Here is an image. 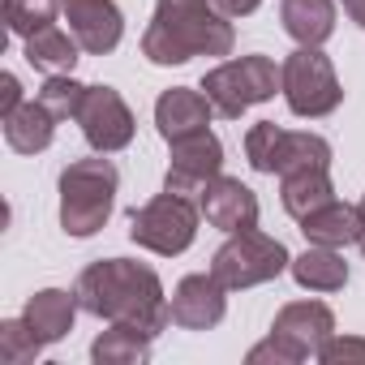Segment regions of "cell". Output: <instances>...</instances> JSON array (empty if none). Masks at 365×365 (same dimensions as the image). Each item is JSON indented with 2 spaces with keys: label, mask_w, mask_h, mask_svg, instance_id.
<instances>
[{
  "label": "cell",
  "mask_w": 365,
  "mask_h": 365,
  "mask_svg": "<svg viewBox=\"0 0 365 365\" xmlns=\"http://www.w3.org/2000/svg\"><path fill=\"white\" fill-rule=\"evenodd\" d=\"M78 305L95 318H108V322H133L150 335H163L172 327V305H168V292L159 284V275L146 267V262H133V258H99L91 262L78 284Z\"/></svg>",
  "instance_id": "1"
},
{
  "label": "cell",
  "mask_w": 365,
  "mask_h": 365,
  "mask_svg": "<svg viewBox=\"0 0 365 365\" xmlns=\"http://www.w3.org/2000/svg\"><path fill=\"white\" fill-rule=\"evenodd\" d=\"M232 18L211 0H155V18L142 35L150 65H185L194 56H232Z\"/></svg>",
  "instance_id": "2"
},
{
  "label": "cell",
  "mask_w": 365,
  "mask_h": 365,
  "mask_svg": "<svg viewBox=\"0 0 365 365\" xmlns=\"http://www.w3.org/2000/svg\"><path fill=\"white\" fill-rule=\"evenodd\" d=\"M116 185H120V172L112 159L103 155L73 159L61 172V228L78 241L95 237L116 207Z\"/></svg>",
  "instance_id": "3"
},
{
  "label": "cell",
  "mask_w": 365,
  "mask_h": 365,
  "mask_svg": "<svg viewBox=\"0 0 365 365\" xmlns=\"http://www.w3.org/2000/svg\"><path fill=\"white\" fill-rule=\"evenodd\" d=\"M202 91L215 103V116L241 120L254 103H267V99H275V91H284V69L262 52L237 56V61H224V65L207 69Z\"/></svg>",
  "instance_id": "4"
},
{
  "label": "cell",
  "mask_w": 365,
  "mask_h": 365,
  "mask_svg": "<svg viewBox=\"0 0 365 365\" xmlns=\"http://www.w3.org/2000/svg\"><path fill=\"white\" fill-rule=\"evenodd\" d=\"M288 267H292V254L284 250V241H275L258 228L228 232V241L211 258V275L228 292H245V288H258L267 279H279Z\"/></svg>",
  "instance_id": "5"
},
{
  "label": "cell",
  "mask_w": 365,
  "mask_h": 365,
  "mask_svg": "<svg viewBox=\"0 0 365 365\" xmlns=\"http://www.w3.org/2000/svg\"><path fill=\"white\" fill-rule=\"evenodd\" d=\"M198 220H202V207H194V198L163 190L129 215V241L159 254V258H176L194 245Z\"/></svg>",
  "instance_id": "6"
},
{
  "label": "cell",
  "mask_w": 365,
  "mask_h": 365,
  "mask_svg": "<svg viewBox=\"0 0 365 365\" xmlns=\"http://www.w3.org/2000/svg\"><path fill=\"white\" fill-rule=\"evenodd\" d=\"M245 159L254 172L288 176L301 168H331V142L309 129H279L275 120H258L245 133Z\"/></svg>",
  "instance_id": "7"
},
{
  "label": "cell",
  "mask_w": 365,
  "mask_h": 365,
  "mask_svg": "<svg viewBox=\"0 0 365 365\" xmlns=\"http://www.w3.org/2000/svg\"><path fill=\"white\" fill-rule=\"evenodd\" d=\"M284 99L292 108V116H305V120H318V116H331L339 103H344V86L335 78V65L331 56H322V48H297L292 56H284Z\"/></svg>",
  "instance_id": "8"
},
{
  "label": "cell",
  "mask_w": 365,
  "mask_h": 365,
  "mask_svg": "<svg viewBox=\"0 0 365 365\" xmlns=\"http://www.w3.org/2000/svg\"><path fill=\"white\" fill-rule=\"evenodd\" d=\"M73 120L82 125V138L91 142V150H99V155L125 150L133 142V129H138L129 103L112 86H86V99H82V108H78Z\"/></svg>",
  "instance_id": "9"
},
{
  "label": "cell",
  "mask_w": 365,
  "mask_h": 365,
  "mask_svg": "<svg viewBox=\"0 0 365 365\" xmlns=\"http://www.w3.org/2000/svg\"><path fill=\"white\" fill-rule=\"evenodd\" d=\"M172 146V163H168V176H163V190L172 194H202L211 180L224 172V142L211 133V129H198L190 138H176L168 142Z\"/></svg>",
  "instance_id": "10"
},
{
  "label": "cell",
  "mask_w": 365,
  "mask_h": 365,
  "mask_svg": "<svg viewBox=\"0 0 365 365\" xmlns=\"http://www.w3.org/2000/svg\"><path fill=\"white\" fill-rule=\"evenodd\" d=\"M168 305H172V322L180 331H211L228 314V288L211 271H198V275H185L172 288Z\"/></svg>",
  "instance_id": "11"
},
{
  "label": "cell",
  "mask_w": 365,
  "mask_h": 365,
  "mask_svg": "<svg viewBox=\"0 0 365 365\" xmlns=\"http://www.w3.org/2000/svg\"><path fill=\"white\" fill-rule=\"evenodd\" d=\"M61 14H65L73 39L82 43V52H91V56L116 52V43L125 35V14L116 9V0H61Z\"/></svg>",
  "instance_id": "12"
},
{
  "label": "cell",
  "mask_w": 365,
  "mask_h": 365,
  "mask_svg": "<svg viewBox=\"0 0 365 365\" xmlns=\"http://www.w3.org/2000/svg\"><path fill=\"white\" fill-rule=\"evenodd\" d=\"M198 207H202L207 224L220 228V232H245V228H258V198H254L250 185H241L237 176H224V172H220L211 185L202 190Z\"/></svg>",
  "instance_id": "13"
},
{
  "label": "cell",
  "mask_w": 365,
  "mask_h": 365,
  "mask_svg": "<svg viewBox=\"0 0 365 365\" xmlns=\"http://www.w3.org/2000/svg\"><path fill=\"white\" fill-rule=\"evenodd\" d=\"M215 120V103L207 99V91L198 86H172L155 99V129L163 142H176V138H190L198 129H207Z\"/></svg>",
  "instance_id": "14"
},
{
  "label": "cell",
  "mask_w": 365,
  "mask_h": 365,
  "mask_svg": "<svg viewBox=\"0 0 365 365\" xmlns=\"http://www.w3.org/2000/svg\"><path fill=\"white\" fill-rule=\"evenodd\" d=\"M271 335L288 339L301 356H318V348L335 335V314H331V305H322V301H288V305L275 314Z\"/></svg>",
  "instance_id": "15"
},
{
  "label": "cell",
  "mask_w": 365,
  "mask_h": 365,
  "mask_svg": "<svg viewBox=\"0 0 365 365\" xmlns=\"http://www.w3.org/2000/svg\"><path fill=\"white\" fill-rule=\"evenodd\" d=\"M301 232L309 245H331V250H344V245H356L365 237V215L361 207H348V202H327L318 207L314 215L301 220Z\"/></svg>",
  "instance_id": "16"
},
{
  "label": "cell",
  "mask_w": 365,
  "mask_h": 365,
  "mask_svg": "<svg viewBox=\"0 0 365 365\" xmlns=\"http://www.w3.org/2000/svg\"><path fill=\"white\" fill-rule=\"evenodd\" d=\"M78 292H65V288H43L26 301L22 318L31 322V331L43 339V344H56L73 331V318H78Z\"/></svg>",
  "instance_id": "17"
},
{
  "label": "cell",
  "mask_w": 365,
  "mask_h": 365,
  "mask_svg": "<svg viewBox=\"0 0 365 365\" xmlns=\"http://www.w3.org/2000/svg\"><path fill=\"white\" fill-rule=\"evenodd\" d=\"M279 22L301 48H322L335 35V0H284Z\"/></svg>",
  "instance_id": "18"
},
{
  "label": "cell",
  "mask_w": 365,
  "mask_h": 365,
  "mask_svg": "<svg viewBox=\"0 0 365 365\" xmlns=\"http://www.w3.org/2000/svg\"><path fill=\"white\" fill-rule=\"evenodd\" d=\"M279 202H284V211H288L297 224H301L305 215H314L318 207L335 202V185H331L327 168H301V172L279 176Z\"/></svg>",
  "instance_id": "19"
},
{
  "label": "cell",
  "mask_w": 365,
  "mask_h": 365,
  "mask_svg": "<svg viewBox=\"0 0 365 365\" xmlns=\"http://www.w3.org/2000/svg\"><path fill=\"white\" fill-rule=\"evenodd\" d=\"M52 138H56V116L39 99H26L18 112L5 116V142L18 155H39L52 146Z\"/></svg>",
  "instance_id": "20"
},
{
  "label": "cell",
  "mask_w": 365,
  "mask_h": 365,
  "mask_svg": "<svg viewBox=\"0 0 365 365\" xmlns=\"http://www.w3.org/2000/svg\"><path fill=\"white\" fill-rule=\"evenodd\" d=\"M292 279L305 288V292H339L348 284V262L339 250L331 245H309L305 254L292 258Z\"/></svg>",
  "instance_id": "21"
},
{
  "label": "cell",
  "mask_w": 365,
  "mask_h": 365,
  "mask_svg": "<svg viewBox=\"0 0 365 365\" xmlns=\"http://www.w3.org/2000/svg\"><path fill=\"white\" fill-rule=\"evenodd\" d=\"M26 43V65L31 69H39V73H73V65H78V52H82V43L73 39V31H61L56 22L52 26H43V31H35L31 39H22Z\"/></svg>",
  "instance_id": "22"
},
{
  "label": "cell",
  "mask_w": 365,
  "mask_h": 365,
  "mask_svg": "<svg viewBox=\"0 0 365 365\" xmlns=\"http://www.w3.org/2000/svg\"><path fill=\"white\" fill-rule=\"evenodd\" d=\"M150 331L133 327V322H112L95 344H91V356L99 365H142L150 356Z\"/></svg>",
  "instance_id": "23"
},
{
  "label": "cell",
  "mask_w": 365,
  "mask_h": 365,
  "mask_svg": "<svg viewBox=\"0 0 365 365\" xmlns=\"http://www.w3.org/2000/svg\"><path fill=\"white\" fill-rule=\"evenodd\" d=\"M48 344L31 331L26 318H5L0 322V361L5 365H31Z\"/></svg>",
  "instance_id": "24"
},
{
  "label": "cell",
  "mask_w": 365,
  "mask_h": 365,
  "mask_svg": "<svg viewBox=\"0 0 365 365\" xmlns=\"http://www.w3.org/2000/svg\"><path fill=\"white\" fill-rule=\"evenodd\" d=\"M56 9L61 0H5V22L18 39H31L35 31L56 22Z\"/></svg>",
  "instance_id": "25"
},
{
  "label": "cell",
  "mask_w": 365,
  "mask_h": 365,
  "mask_svg": "<svg viewBox=\"0 0 365 365\" xmlns=\"http://www.w3.org/2000/svg\"><path fill=\"white\" fill-rule=\"evenodd\" d=\"M82 99H86V86H82L73 73H52V78L43 82V91H39V103H43L56 120H73L78 108H82Z\"/></svg>",
  "instance_id": "26"
},
{
  "label": "cell",
  "mask_w": 365,
  "mask_h": 365,
  "mask_svg": "<svg viewBox=\"0 0 365 365\" xmlns=\"http://www.w3.org/2000/svg\"><path fill=\"white\" fill-rule=\"evenodd\" d=\"M318 361H322V365H352V361L365 365V339H361V335H331V339L318 348Z\"/></svg>",
  "instance_id": "27"
},
{
  "label": "cell",
  "mask_w": 365,
  "mask_h": 365,
  "mask_svg": "<svg viewBox=\"0 0 365 365\" xmlns=\"http://www.w3.org/2000/svg\"><path fill=\"white\" fill-rule=\"evenodd\" d=\"M245 361H250V365H267V361H271V365H301L305 356H301V352H297L288 339H279V335H267L262 344H254V348H250V356H245Z\"/></svg>",
  "instance_id": "28"
},
{
  "label": "cell",
  "mask_w": 365,
  "mask_h": 365,
  "mask_svg": "<svg viewBox=\"0 0 365 365\" xmlns=\"http://www.w3.org/2000/svg\"><path fill=\"white\" fill-rule=\"evenodd\" d=\"M26 99H22V82L14 73H0V120H5L9 112H18Z\"/></svg>",
  "instance_id": "29"
},
{
  "label": "cell",
  "mask_w": 365,
  "mask_h": 365,
  "mask_svg": "<svg viewBox=\"0 0 365 365\" xmlns=\"http://www.w3.org/2000/svg\"><path fill=\"white\" fill-rule=\"evenodd\" d=\"M211 5H215L224 18H250V14L262 5V0H211Z\"/></svg>",
  "instance_id": "30"
},
{
  "label": "cell",
  "mask_w": 365,
  "mask_h": 365,
  "mask_svg": "<svg viewBox=\"0 0 365 365\" xmlns=\"http://www.w3.org/2000/svg\"><path fill=\"white\" fill-rule=\"evenodd\" d=\"M344 14H348V18L365 31V0H344Z\"/></svg>",
  "instance_id": "31"
},
{
  "label": "cell",
  "mask_w": 365,
  "mask_h": 365,
  "mask_svg": "<svg viewBox=\"0 0 365 365\" xmlns=\"http://www.w3.org/2000/svg\"><path fill=\"white\" fill-rule=\"evenodd\" d=\"M356 245H361V258H365V237H361V241H356Z\"/></svg>",
  "instance_id": "32"
},
{
  "label": "cell",
  "mask_w": 365,
  "mask_h": 365,
  "mask_svg": "<svg viewBox=\"0 0 365 365\" xmlns=\"http://www.w3.org/2000/svg\"><path fill=\"white\" fill-rule=\"evenodd\" d=\"M356 207H361V215H365V194H361V202H356Z\"/></svg>",
  "instance_id": "33"
}]
</instances>
